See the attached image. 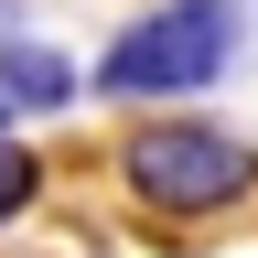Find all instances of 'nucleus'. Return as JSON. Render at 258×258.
<instances>
[{
    "mask_svg": "<svg viewBox=\"0 0 258 258\" xmlns=\"http://www.w3.org/2000/svg\"><path fill=\"white\" fill-rule=\"evenodd\" d=\"M0 11H11V0H0Z\"/></svg>",
    "mask_w": 258,
    "mask_h": 258,
    "instance_id": "obj_5",
    "label": "nucleus"
},
{
    "mask_svg": "<svg viewBox=\"0 0 258 258\" xmlns=\"http://www.w3.org/2000/svg\"><path fill=\"white\" fill-rule=\"evenodd\" d=\"M247 43V0H161L97 54V86L108 97H194L215 86Z\"/></svg>",
    "mask_w": 258,
    "mask_h": 258,
    "instance_id": "obj_1",
    "label": "nucleus"
},
{
    "mask_svg": "<svg viewBox=\"0 0 258 258\" xmlns=\"http://www.w3.org/2000/svg\"><path fill=\"white\" fill-rule=\"evenodd\" d=\"M0 108H76V64H64L54 43L0 32Z\"/></svg>",
    "mask_w": 258,
    "mask_h": 258,
    "instance_id": "obj_3",
    "label": "nucleus"
},
{
    "mask_svg": "<svg viewBox=\"0 0 258 258\" xmlns=\"http://www.w3.org/2000/svg\"><path fill=\"white\" fill-rule=\"evenodd\" d=\"M32 194H43V161H32V151L11 140V129H0V226H11V215L32 205Z\"/></svg>",
    "mask_w": 258,
    "mask_h": 258,
    "instance_id": "obj_4",
    "label": "nucleus"
},
{
    "mask_svg": "<svg viewBox=\"0 0 258 258\" xmlns=\"http://www.w3.org/2000/svg\"><path fill=\"white\" fill-rule=\"evenodd\" d=\"M118 172L151 215H226V205L258 194V151L205 129V118H151V129L118 140Z\"/></svg>",
    "mask_w": 258,
    "mask_h": 258,
    "instance_id": "obj_2",
    "label": "nucleus"
}]
</instances>
